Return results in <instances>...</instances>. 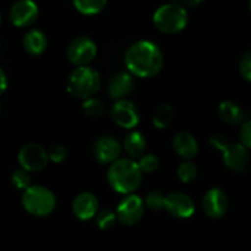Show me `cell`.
<instances>
[{
  "label": "cell",
  "mask_w": 251,
  "mask_h": 251,
  "mask_svg": "<svg viewBox=\"0 0 251 251\" xmlns=\"http://www.w3.org/2000/svg\"><path fill=\"white\" fill-rule=\"evenodd\" d=\"M73 3L83 15H96L105 9L107 0H73Z\"/></svg>",
  "instance_id": "cell-21"
},
{
  "label": "cell",
  "mask_w": 251,
  "mask_h": 251,
  "mask_svg": "<svg viewBox=\"0 0 251 251\" xmlns=\"http://www.w3.org/2000/svg\"><path fill=\"white\" fill-rule=\"evenodd\" d=\"M218 115L228 125H239L248 120V113L236 102L231 100H226L221 102L218 107Z\"/></svg>",
  "instance_id": "cell-18"
},
{
  "label": "cell",
  "mask_w": 251,
  "mask_h": 251,
  "mask_svg": "<svg viewBox=\"0 0 251 251\" xmlns=\"http://www.w3.org/2000/svg\"><path fill=\"white\" fill-rule=\"evenodd\" d=\"M134 90V79L131 73L120 72L110 79L107 85V93L113 100H122L131 95Z\"/></svg>",
  "instance_id": "cell-15"
},
{
  "label": "cell",
  "mask_w": 251,
  "mask_h": 251,
  "mask_svg": "<svg viewBox=\"0 0 251 251\" xmlns=\"http://www.w3.org/2000/svg\"><path fill=\"white\" fill-rule=\"evenodd\" d=\"M229 201L226 192L221 188H211L204 194L202 200L203 211L209 218H222L228 211Z\"/></svg>",
  "instance_id": "cell-12"
},
{
  "label": "cell",
  "mask_w": 251,
  "mask_h": 251,
  "mask_svg": "<svg viewBox=\"0 0 251 251\" xmlns=\"http://www.w3.org/2000/svg\"><path fill=\"white\" fill-rule=\"evenodd\" d=\"M239 69H240L241 76L246 81L251 83V50L246 52L241 57L240 63H239Z\"/></svg>",
  "instance_id": "cell-29"
},
{
  "label": "cell",
  "mask_w": 251,
  "mask_h": 251,
  "mask_svg": "<svg viewBox=\"0 0 251 251\" xmlns=\"http://www.w3.org/2000/svg\"><path fill=\"white\" fill-rule=\"evenodd\" d=\"M23 45L28 54L40 55L47 50L48 40L42 31L30 30L24 37Z\"/></svg>",
  "instance_id": "cell-19"
},
{
  "label": "cell",
  "mask_w": 251,
  "mask_h": 251,
  "mask_svg": "<svg viewBox=\"0 0 251 251\" xmlns=\"http://www.w3.org/2000/svg\"><path fill=\"white\" fill-rule=\"evenodd\" d=\"M146 147L147 139L144 138L141 132H131L123 142V148H125L126 153L132 159L141 158L146 151Z\"/></svg>",
  "instance_id": "cell-20"
},
{
  "label": "cell",
  "mask_w": 251,
  "mask_h": 251,
  "mask_svg": "<svg viewBox=\"0 0 251 251\" xmlns=\"http://www.w3.org/2000/svg\"><path fill=\"white\" fill-rule=\"evenodd\" d=\"M182 1L185 3L186 6H188V8H196V6L201 5L204 0H182Z\"/></svg>",
  "instance_id": "cell-34"
},
{
  "label": "cell",
  "mask_w": 251,
  "mask_h": 251,
  "mask_svg": "<svg viewBox=\"0 0 251 251\" xmlns=\"http://www.w3.org/2000/svg\"><path fill=\"white\" fill-rule=\"evenodd\" d=\"M64 1H66V0H64Z\"/></svg>",
  "instance_id": "cell-38"
},
{
  "label": "cell",
  "mask_w": 251,
  "mask_h": 251,
  "mask_svg": "<svg viewBox=\"0 0 251 251\" xmlns=\"http://www.w3.org/2000/svg\"><path fill=\"white\" fill-rule=\"evenodd\" d=\"M0 112H1V105H0Z\"/></svg>",
  "instance_id": "cell-35"
},
{
  "label": "cell",
  "mask_w": 251,
  "mask_h": 251,
  "mask_svg": "<svg viewBox=\"0 0 251 251\" xmlns=\"http://www.w3.org/2000/svg\"><path fill=\"white\" fill-rule=\"evenodd\" d=\"M223 161L226 166L235 173H243L249 165L248 149L241 143H229L223 151Z\"/></svg>",
  "instance_id": "cell-14"
},
{
  "label": "cell",
  "mask_w": 251,
  "mask_h": 251,
  "mask_svg": "<svg viewBox=\"0 0 251 251\" xmlns=\"http://www.w3.org/2000/svg\"><path fill=\"white\" fill-rule=\"evenodd\" d=\"M8 88V78H6L5 72L0 67V95H3Z\"/></svg>",
  "instance_id": "cell-33"
},
{
  "label": "cell",
  "mask_w": 251,
  "mask_h": 251,
  "mask_svg": "<svg viewBox=\"0 0 251 251\" xmlns=\"http://www.w3.org/2000/svg\"><path fill=\"white\" fill-rule=\"evenodd\" d=\"M83 112L91 118L101 117L105 112V103L95 98L86 99L83 102Z\"/></svg>",
  "instance_id": "cell-23"
},
{
  "label": "cell",
  "mask_w": 251,
  "mask_h": 251,
  "mask_svg": "<svg viewBox=\"0 0 251 251\" xmlns=\"http://www.w3.org/2000/svg\"><path fill=\"white\" fill-rule=\"evenodd\" d=\"M173 108L170 105H160L153 115V125L154 127L159 129L166 128L170 125L171 120H173Z\"/></svg>",
  "instance_id": "cell-22"
},
{
  "label": "cell",
  "mask_w": 251,
  "mask_h": 251,
  "mask_svg": "<svg viewBox=\"0 0 251 251\" xmlns=\"http://www.w3.org/2000/svg\"><path fill=\"white\" fill-rule=\"evenodd\" d=\"M164 208L175 218H190L195 213V202L183 192H171L165 196Z\"/></svg>",
  "instance_id": "cell-10"
},
{
  "label": "cell",
  "mask_w": 251,
  "mask_h": 251,
  "mask_svg": "<svg viewBox=\"0 0 251 251\" xmlns=\"http://www.w3.org/2000/svg\"><path fill=\"white\" fill-rule=\"evenodd\" d=\"M144 214V202L138 195H126L116 209L117 219L125 226H134Z\"/></svg>",
  "instance_id": "cell-7"
},
{
  "label": "cell",
  "mask_w": 251,
  "mask_h": 251,
  "mask_svg": "<svg viewBox=\"0 0 251 251\" xmlns=\"http://www.w3.org/2000/svg\"><path fill=\"white\" fill-rule=\"evenodd\" d=\"M197 176V168L191 161H183L177 168V177L182 182H192Z\"/></svg>",
  "instance_id": "cell-24"
},
{
  "label": "cell",
  "mask_w": 251,
  "mask_h": 251,
  "mask_svg": "<svg viewBox=\"0 0 251 251\" xmlns=\"http://www.w3.org/2000/svg\"><path fill=\"white\" fill-rule=\"evenodd\" d=\"M11 182H13L14 187L18 188V190H27L31 185V176L30 173L25 169H19V170H15L11 175Z\"/></svg>",
  "instance_id": "cell-25"
},
{
  "label": "cell",
  "mask_w": 251,
  "mask_h": 251,
  "mask_svg": "<svg viewBox=\"0 0 251 251\" xmlns=\"http://www.w3.org/2000/svg\"><path fill=\"white\" fill-rule=\"evenodd\" d=\"M173 148L183 159H192L199 154V143L188 132H178L173 139Z\"/></svg>",
  "instance_id": "cell-17"
},
{
  "label": "cell",
  "mask_w": 251,
  "mask_h": 251,
  "mask_svg": "<svg viewBox=\"0 0 251 251\" xmlns=\"http://www.w3.org/2000/svg\"><path fill=\"white\" fill-rule=\"evenodd\" d=\"M111 117L117 126L126 129L137 127L141 121V113L138 107L127 99L117 100L111 107Z\"/></svg>",
  "instance_id": "cell-8"
},
{
  "label": "cell",
  "mask_w": 251,
  "mask_h": 251,
  "mask_svg": "<svg viewBox=\"0 0 251 251\" xmlns=\"http://www.w3.org/2000/svg\"><path fill=\"white\" fill-rule=\"evenodd\" d=\"M117 216L116 213H113L112 211H108V209H105V211H101L96 214V226H99L102 230H108V229L113 228L117 222Z\"/></svg>",
  "instance_id": "cell-26"
},
{
  "label": "cell",
  "mask_w": 251,
  "mask_h": 251,
  "mask_svg": "<svg viewBox=\"0 0 251 251\" xmlns=\"http://www.w3.org/2000/svg\"><path fill=\"white\" fill-rule=\"evenodd\" d=\"M0 23H1V15H0Z\"/></svg>",
  "instance_id": "cell-36"
},
{
  "label": "cell",
  "mask_w": 251,
  "mask_h": 251,
  "mask_svg": "<svg viewBox=\"0 0 251 251\" xmlns=\"http://www.w3.org/2000/svg\"><path fill=\"white\" fill-rule=\"evenodd\" d=\"M99 200L91 192H81L74 199L72 209L75 217L81 221H88L98 214Z\"/></svg>",
  "instance_id": "cell-16"
},
{
  "label": "cell",
  "mask_w": 251,
  "mask_h": 251,
  "mask_svg": "<svg viewBox=\"0 0 251 251\" xmlns=\"http://www.w3.org/2000/svg\"><path fill=\"white\" fill-rule=\"evenodd\" d=\"M142 171L132 158H118L110 165L107 181L112 190L122 195L133 194L142 183Z\"/></svg>",
  "instance_id": "cell-2"
},
{
  "label": "cell",
  "mask_w": 251,
  "mask_h": 251,
  "mask_svg": "<svg viewBox=\"0 0 251 251\" xmlns=\"http://www.w3.org/2000/svg\"><path fill=\"white\" fill-rule=\"evenodd\" d=\"M38 18V6L33 0H18L10 9V20L16 27H28Z\"/></svg>",
  "instance_id": "cell-11"
},
{
  "label": "cell",
  "mask_w": 251,
  "mask_h": 251,
  "mask_svg": "<svg viewBox=\"0 0 251 251\" xmlns=\"http://www.w3.org/2000/svg\"><path fill=\"white\" fill-rule=\"evenodd\" d=\"M67 154H68L67 149L63 146L57 144V146L50 147V149L48 151V159L52 160L53 163H62V161L66 160Z\"/></svg>",
  "instance_id": "cell-31"
},
{
  "label": "cell",
  "mask_w": 251,
  "mask_h": 251,
  "mask_svg": "<svg viewBox=\"0 0 251 251\" xmlns=\"http://www.w3.org/2000/svg\"><path fill=\"white\" fill-rule=\"evenodd\" d=\"M121 144L116 138L111 136L100 137L94 146V155L95 159L102 165L112 164L121 155Z\"/></svg>",
  "instance_id": "cell-13"
},
{
  "label": "cell",
  "mask_w": 251,
  "mask_h": 251,
  "mask_svg": "<svg viewBox=\"0 0 251 251\" xmlns=\"http://www.w3.org/2000/svg\"><path fill=\"white\" fill-rule=\"evenodd\" d=\"M159 158L154 154H143V155L139 158L138 165L139 169H141L142 173H147V174H151L159 168Z\"/></svg>",
  "instance_id": "cell-27"
},
{
  "label": "cell",
  "mask_w": 251,
  "mask_h": 251,
  "mask_svg": "<svg viewBox=\"0 0 251 251\" xmlns=\"http://www.w3.org/2000/svg\"><path fill=\"white\" fill-rule=\"evenodd\" d=\"M165 203V196L160 191H151L146 197V206L151 211H159L164 208Z\"/></svg>",
  "instance_id": "cell-28"
},
{
  "label": "cell",
  "mask_w": 251,
  "mask_h": 251,
  "mask_svg": "<svg viewBox=\"0 0 251 251\" xmlns=\"http://www.w3.org/2000/svg\"><path fill=\"white\" fill-rule=\"evenodd\" d=\"M23 206L27 213L35 217H46L52 213L55 208V197L50 190L43 186H30L24 191Z\"/></svg>",
  "instance_id": "cell-5"
},
{
  "label": "cell",
  "mask_w": 251,
  "mask_h": 251,
  "mask_svg": "<svg viewBox=\"0 0 251 251\" xmlns=\"http://www.w3.org/2000/svg\"><path fill=\"white\" fill-rule=\"evenodd\" d=\"M125 63L132 75L151 78L160 73L163 68V52L158 45L151 41H137L126 52Z\"/></svg>",
  "instance_id": "cell-1"
},
{
  "label": "cell",
  "mask_w": 251,
  "mask_h": 251,
  "mask_svg": "<svg viewBox=\"0 0 251 251\" xmlns=\"http://www.w3.org/2000/svg\"><path fill=\"white\" fill-rule=\"evenodd\" d=\"M96 53H98L96 43L86 36L74 38L67 48L68 59L78 67L88 66L96 57Z\"/></svg>",
  "instance_id": "cell-6"
},
{
  "label": "cell",
  "mask_w": 251,
  "mask_h": 251,
  "mask_svg": "<svg viewBox=\"0 0 251 251\" xmlns=\"http://www.w3.org/2000/svg\"><path fill=\"white\" fill-rule=\"evenodd\" d=\"M239 138H240V143L246 149H251V120H246L245 122L241 123Z\"/></svg>",
  "instance_id": "cell-30"
},
{
  "label": "cell",
  "mask_w": 251,
  "mask_h": 251,
  "mask_svg": "<svg viewBox=\"0 0 251 251\" xmlns=\"http://www.w3.org/2000/svg\"><path fill=\"white\" fill-rule=\"evenodd\" d=\"M250 10H251V0H250Z\"/></svg>",
  "instance_id": "cell-37"
},
{
  "label": "cell",
  "mask_w": 251,
  "mask_h": 251,
  "mask_svg": "<svg viewBox=\"0 0 251 251\" xmlns=\"http://www.w3.org/2000/svg\"><path fill=\"white\" fill-rule=\"evenodd\" d=\"M153 23L160 32L168 35L178 33L187 26V11L181 4L171 1L156 9L153 15Z\"/></svg>",
  "instance_id": "cell-4"
},
{
  "label": "cell",
  "mask_w": 251,
  "mask_h": 251,
  "mask_svg": "<svg viewBox=\"0 0 251 251\" xmlns=\"http://www.w3.org/2000/svg\"><path fill=\"white\" fill-rule=\"evenodd\" d=\"M18 159L23 169L28 173H36L47 165L48 151L40 144L28 143L20 149Z\"/></svg>",
  "instance_id": "cell-9"
},
{
  "label": "cell",
  "mask_w": 251,
  "mask_h": 251,
  "mask_svg": "<svg viewBox=\"0 0 251 251\" xmlns=\"http://www.w3.org/2000/svg\"><path fill=\"white\" fill-rule=\"evenodd\" d=\"M209 144H211L212 148L223 153L226 149V147L229 146V141L226 137L222 136V134H214V136H212L211 139H209Z\"/></svg>",
  "instance_id": "cell-32"
},
{
  "label": "cell",
  "mask_w": 251,
  "mask_h": 251,
  "mask_svg": "<svg viewBox=\"0 0 251 251\" xmlns=\"http://www.w3.org/2000/svg\"><path fill=\"white\" fill-rule=\"evenodd\" d=\"M101 88L100 74L91 67H76L69 74L67 80V90L73 98L86 100L93 98Z\"/></svg>",
  "instance_id": "cell-3"
}]
</instances>
